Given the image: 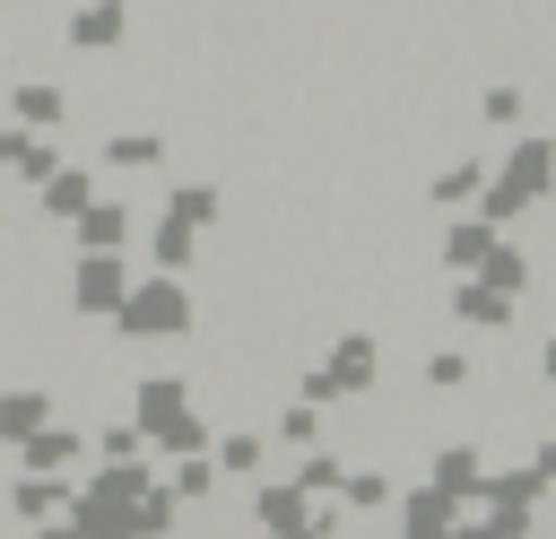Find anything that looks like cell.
Instances as JSON below:
<instances>
[{
    "label": "cell",
    "mask_w": 556,
    "mask_h": 539,
    "mask_svg": "<svg viewBox=\"0 0 556 539\" xmlns=\"http://www.w3.org/2000/svg\"><path fill=\"white\" fill-rule=\"evenodd\" d=\"M130 322H139V330H165V322H182V296H139Z\"/></svg>",
    "instance_id": "cell-1"
},
{
    "label": "cell",
    "mask_w": 556,
    "mask_h": 539,
    "mask_svg": "<svg viewBox=\"0 0 556 539\" xmlns=\"http://www.w3.org/2000/svg\"><path fill=\"white\" fill-rule=\"evenodd\" d=\"M113 296H122V278H113V270H96V261H87V304H113Z\"/></svg>",
    "instance_id": "cell-2"
}]
</instances>
